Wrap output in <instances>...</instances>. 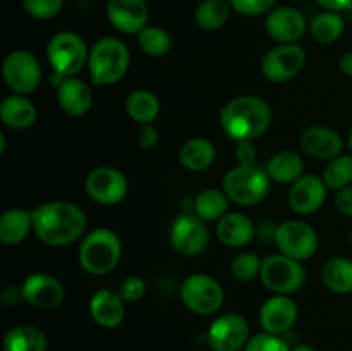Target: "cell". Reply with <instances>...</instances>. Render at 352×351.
<instances>
[{
	"instance_id": "1",
	"label": "cell",
	"mask_w": 352,
	"mask_h": 351,
	"mask_svg": "<svg viewBox=\"0 0 352 351\" xmlns=\"http://www.w3.org/2000/svg\"><path fill=\"white\" fill-rule=\"evenodd\" d=\"M86 231V213L71 202H47L33 210V233L47 246L76 243Z\"/></svg>"
},
{
	"instance_id": "2",
	"label": "cell",
	"mask_w": 352,
	"mask_h": 351,
	"mask_svg": "<svg viewBox=\"0 0 352 351\" xmlns=\"http://www.w3.org/2000/svg\"><path fill=\"white\" fill-rule=\"evenodd\" d=\"M270 105L258 96L244 95L232 98L220 112V126L234 141L256 140L272 124Z\"/></svg>"
},
{
	"instance_id": "3",
	"label": "cell",
	"mask_w": 352,
	"mask_h": 351,
	"mask_svg": "<svg viewBox=\"0 0 352 351\" xmlns=\"http://www.w3.org/2000/svg\"><path fill=\"white\" fill-rule=\"evenodd\" d=\"M129 64V48L119 38H102L89 50L88 69L93 85L96 86L119 83L126 76Z\"/></svg>"
},
{
	"instance_id": "4",
	"label": "cell",
	"mask_w": 352,
	"mask_h": 351,
	"mask_svg": "<svg viewBox=\"0 0 352 351\" xmlns=\"http://www.w3.org/2000/svg\"><path fill=\"white\" fill-rule=\"evenodd\" d=\"M47 58L52 67V83L58 85L64 79L76 78V74L88 65L89 50L78 33L60 31L48 41Z\"/></svg>"
},
{
	"instance_id": "5",
	"label": "cell",
	"mask_w": 352,
	"mask_h": 351,
	"mask_svg": "<svg viewBox=\"0 0 352 351\" xmlns=\"http://www.w3.org/2000/svg\"><path fill=\"white\" fill-rule=\"evenodd\" d=\"M122 255V244L112 229L100 227L86 234L79 244V265L91 275H105L117 267Z\"/></svg>"
},
{
	"instance_id": "6",
	"label": "cell",
	"mask_w": 352,
	"mask_h": 351,
	"mask_svg": "<svg viewBox=\"0 0 352 351\" xmlns=\"http://www.w3.org/2000/svg\"><path fill=\"white\" fill-rule=\"evenodd\" d=\"M272 179L267 169L258 165H236L223 176L222 189L230 202L241 206H254L267 198Z\"/></svg>"
},
{
	"instance_id": "7",
	"label": "cell",
	"mask_w": 352,
	"mask_h": 351,
	"mask_svg": "<svg viewBox=\"0 0 352 351\" xmlns=\"http://www.w3.org/2000/svg\"><path fill=\"white\" fill-rule=\"evenodd\" d=\"M261 282L275 295H291L305 284L306 272L301 262L284 253L270 255L261 264Z\"/></svg>"
},
{
	"instance_id": "8",
	"label": "cell",
	"mask_w": 352,
	"mask_h": 351,
	"mask_svg": "<svg viewBox=\"0 0 352 351\" xmlns=\"http://www.w3.org/2000/svg\"><path fill=\"white\" fill-rule=\"evenodd\" d=\"M181 299L186 308L198 315H212L219 312L226 299L220 282L206 274H192L181 284Z\"/></svg>"
},
{
	"instance_id": "9",
	"label": "cell",
	"mask_w": 352,
	"mask_h": 351,
	"mask_svg": "<svg viewBox=\"0 0 352 351\" xmlns=\"http://www.w3.org/2000/svg\"><path fill=\"white\" fill-rule=\"evenodd\" d=\"M3 81L17 95L33 93L40 86L41 67L38 58L28 50H12L2 65Z\"/></svg>"
},
{
	"instance_id": "10",
	"label": "cell",
	"mask_w": 352,
	"mask_h": 351,
	"mask_svg": "<svg viewBox=\"0 0 352 351\" xmlns=\"http://www.w3.org/2000/svg\"><path fill=\"white\" fill-rule=\"evenodd\" d=\"M275 243L280 253L302 262L318 250V234L305 220H285L275 229Z\"/></svg>"
},
{
	"instance_id": "11",
	"label": "cell",
	"mask_w": 352,
	"mask_h": 351,
	"mask_svg": "<svg viewBox=\"0 0 352 351\" xmlns=\"http://www.w3.org/2000/svg\"><path fill=\"white\" fill-rule=\"evenodd\" d=\"M306 64L305 48L298 43H280L270 48L261 61V72L270 83H287L302 71Z\"/></svg>"
},
{
	"instance_id": "12",
	"label": "cell",
	"mask_w": 352,
	"mask_h": 351,
	"mask_svg": "<svg viewBox=\"0 0 352 351\" xmlns=\"http://www.w3.org/2000/svg\"><path fill=\"white\" fill-rule=\"evenodd\" d=\"M250 339V323L239 313H223L213 320L206 332V343L213 351L244 350Z\"/></svg>"
},
{
	"instance_id": "13",
	"label": "cell",
	"mask_w": 352,
	"mask_h": 351,
	"mask_svg": "<svg viewBox=\"0 0 352 351\" xmlns=\"http://www.w3.org/2000/svg\"><path fill=\"white\" fill-rule=\"evenodd\" d=\"M172 248L182 257H196L208 246L210 233L205 220L198 215H181L174 220L168 233Z\"/></svg>"
},
{
	"instance_id": "14",
	"label": "cell",
	"mask_w": 352,
	"mask_h": 351,
	"mask_svg": "<svg viewBox=\"0 0 352 351\" xmlns=\"http://www.w3.org/2000/svg\"><path fill=\"white\" fill-rule=\"evenodd\" d=\"M86 193L100 205H117L127 195L126 176L113 167H96L86 176Z\"/></svg>"
},
{
	"instance_id": "15",
	"label": "cell",
	"mask_w": 352,
	"mask_h": 351,
	"mask_svg": "<svg viewBox=\"0 0 352 351\" xmlns=\"http://www.w3.org/2000/svg\"><path fill=\"white\" fill-rule=\"evenodd\" d=\"M23 299L38 310H55L64 301V286L57 277L45 272H36L24 279Z\"/></svg>"
},
{
	"instance_id": "16",
	"label": "cell",
	"mask_w": 352,
	"mask_h": 351,
	"mask_svg": "<svg viewBox=\"0 0 352 351\" xmlns=\"http://www.w3.org/2000/svg\"><path fill=\"white\" fill-rule=\"evenodd\" d=\"M258 320L263 332L282 336L294 327L298 320V305L287 295H275L261 305Z\"/></svg>"
},
{
	"instance_id": "17",
	"label": "cell",
	"mask_w": 352,
	"mask_h": 351,
	"mask_svg": "<svg viewBox=\"0 0 352 351\" xmlns=\"http://www.w3.org/2000/svg\"><path fill=\"white\" fill-rule=\"evenodd\" d=\"M150 9L144 0H109L107 19L116 30L126 34H140L148 26Z\"/></svg>"
},
{
	"instance_id": "18",
	"label": "cell",
	"mask_w": 352,
	"mask_h": 351,
	"mask_svg": "<svg viewBox=\"0 0 352 351\" xmlns=\"http://www.w3.org/2000/svg\"><path fill=\"white\" fill-rule=\"evenodd\" d=\"M327 191L329 188L323 178L315 174L301 176L289 189V205L299 215H311L323 206Z\"/></svg>"
},
{
	"instance_id": "19",
	"label": "cell",
	"mask_w": 352,
	"mask_h": 351,
	"mask_svg": "<svg viewBox=\"0 0 352 351\" xmlns=\"http://www.w3.org/2000/svg\"><path fill=\"white\" fill-rule=\"evenodd\" d=\"M265 28L268 36L278 43H298L305 36L308 24L294 7H277L268 12Z\"/></svg>"
},
{
	"instance_id": "20",
	"label": "cell",
	"mask_w": 352,
	"mask_h": 351,
	"mask_svg": "<svg viewBox=\"0 0 352 351\" xmlns=\"http://www.w3.org/2000/svg\"><path fill=\"white\" fill-rule=\"evenodd\" d=\"M299 145L311 157L332 160L342 153L344 140L332 127L309 126L299 136Z\"/></svg>"
},
{
	"instance_id": "21",
	"label": "cell",
	"mask_w": 352,
	"mask_h": 351,
	"mask_svg": "<svg viewBox=\"0 0 352 351\" xmlns=\"http://www.w3.org/2000/svg\"><path fill=\"white\" fill-rule=\"evenodd\" d=\"M89 315L103 329H116L126 319V301L119 291L100 289L89 299Z\"/></svg>"
},
{
	"instance_id": "22",
	"label": "cell",
	"mask_w": 352,
	"mask_h": 351,
	"mask_svg": "<svg viewBox=\"0 0 352 351\" xmlns=\"http://www.w3.org/2000/svg\"><path fill=\"white\" fill-rule=\"evenodd\" d=\"M57 102L65 114L79 117L91 109L93 93L81 79L67 78L57 85Z\"/></svg>"
},
{
	"instance_id": "23",
	"label": "cell",
	"mask_w": 352,
	"mask_h": 351,
	"mask_svg": "<svg viewBox=\"0 0 352 351\" xmlns=\"http://www.w3.org/2000/svg\"><path fill=\"white\" fill-rule=\"evenodd\" d=\"M36 107L26 95L7 96L0 103V119L10 129H28L36 123Z\"/></svg>"
},
{
	"instance_id": "24",
	"label": "cell",
	"mask_w": 352,
	"mask_h": 351,
	"mask_svg": "<svg viewBox=\"0 0 352 351\" xmlns=\"http://www.w3.org/2000/svg\"><path fill=\"white\" fill-rule=\"evenodd\" d=\"M217 236L226 246L243 248L254 237V226L244 213H226L217 222Z\"/></svg>"
},
{
	"instance_id": "25",
	"label": "cell",
	"mask_w": 352,
	"mask_h": 351,
	"mask_svg": "<svg viewBox=\"0 0 352 351\" xmlns=\"http://www.w3.org/2000/svg\"><path fill=\"white\" fill-rule=\"evenodd\" d=\"M33 231V212L24 209H10L0 217V241L3 244H19Z\"/></svg>"
},
{
	"instance_id": "26",
	"label": "cell",
	"mask_w": 352,
	"mask_h": 351,
	"mask_svg": "<svg viewBox=\"0 0 352 351\" xmlns=\"http://www.w3.org/2000/svg\"><path fill=\"white\" fill-rule=\"evenodd\" d=\"M48 339L41 329L28 323L12 327L3 336V351H47Z\"/></svg>"
},
{
	"instance_id": "27",
	"label": "cell",
	"mask_w": 352,
	"mask_h": 351,
	"mask_svg": "<svg viewBox=\"0 0 352 351\" xmlns=\"http://www.w3.org/2000/svg\"><path fill=\"white\" fill-rule=\"evenodd\" d=\"M267 172L272 181L280 184H292L301 176H305V160L298 151L284 150L278 151L275 157L270 158L267 165Z\"/></svg>"
},
{
	"instance_id": "28",
	"label": "cell",
	"mask_w": 352,
	"mask_h": 351,
	"mask_svg": "<svg viewBox=\"0 0 352 351\" xmlns=\"http://www.w3.org/2000/svg\"><path fill=\"white\" fill-rule=\"evenodd\" d=\"M217 150L212 141L205 138H192L182 145L179 151V160L188 171L199 172L208 169L215 162Z\"/></svg>"
},
{
	"instance_id": "29",
	"label": "cell",
	"mask_w": 352,
	"mask_h": 351,
	"mask_svg": "<svg viewBox=\"0 0 352 351\" xmlns=\"http://www.w3.org/2000/svg\"><path fill=\"white\" fill-rule=\"evenodd\" d=\"M323 284L337 295L352 292V260L344 257H333L325 262L322 268Z\"/></svg>"
},
{
	"instance_id": "30",
	"label": "cell",
	"mask_w": 352,
	"mask_h": 351,
	"mask_svg": "<svg viewBox=\"0 0 352 351\" xmlns=\"http://www.w3.org/2000/svg\"><path fill=\"white\" fill-rule=\"evenodd\" d=\"M126 110L138 124H153L160 112V100L150 89H134L126 100Z\"/></svg>"
},
{
	"instance_id": "31",
	"label": "cell",
	"mask_w": 352,
	"mask_h": 351,
	"mask_svg": "<svg viewBox=\"0 0 352 351\" xmlns=\"http://www.w3.org/2000/svg\"><path fill=\"white\" fill-rule=\"evenodd\" d=\"M229 202V196L226 195L223 189L222 191L215 188L205 189V191H201L196 196L195 213L199 219L205 220V222H213V220L219 222V220L227 213Z\"/></svg>"
},
{
	"instance_id": "32",
	"label": "cell",
	"mask_w": 352,
	"mask_h": 351,
	"mask_svg": "<svg viewBox=\"0 0 352 351\" xmlns=\"http://www.w3.org/2000/svg\"><path fill=\"white\" fill-rule=\"evenodd\" d=\"M230 10L229 0H203L195 12L196 24L205 31L220 30L229 21Z\"/></svg>"
},
{
	"instance_id": "33",
	"label": "cell",
	"mask_w": 352,
	"mask_h": 351,
	"mask_svg": "<svg viewBox=\"0 0 352 351\" xmlns=\"http://www.w3.org/2000/svg\"><path fill=\"white\" fill-rule=\"evenodd\" d=\"M344 30H346V23H344L342 16L339 12H330V10L318 14L309 23V33H311L313 40L323 45H330L339 40Z\"/></svg>"
},
{
	"instance_id": "34",
	"label": "cell",
	"mask_w": 352,
	"mask_h": 351,
	"mask_svg": "<svg viewBox=\"0 0 352 351\" xmlns=\"http://www.w3.org/2000/svg\"><path fill=\"white\" fill-rule=\"evenodd\" d=\"M138 45L148 57H164L170 52L172 38L164 28L146 26L138 34Z\"/></svg>"
},
{
	"instance_id": "35",
	"label": "cell",
	"mask_w": 352,
	"mask_h": 351,
	"mask_svg": "<svg viewBox=\"0 0 352 351\" xmlns=\"http://www.w3.org/2000/svg\"><path fill=\"white\" fill-rule=\"evenodd\" d=\"M323 181H325L327 188L336 189V191H340V189L347 188L352 182V155L340 153L339 157L329 160V164L323 169Z\"/></svg>"
},
{
	"instance_id": "36",
	"label": "cell",
	"mask_w": 352,
	"mask_h": 351,
	"mask_svg": "<svg viewBox=\"0 0 352 351\" xmlns=\"http://www.w3.org/2000/svg\"><path fill=\"white\" fill-rule=\"evenodd\" d=\"M261 264L263 262L256 253H251V251L241 253L230 264V275L239 282H250L260 275Z\"/></svg>"
},
{
	"instance_id": "37",
	"label": "cell",
	"mask_w": 352,
	"mask_h": 351,
	"mask_svg": "<svg viewBox=\"0 0 352 351\" xmlns=\"http://www.w3.org/2000/svg\"><path fill=\"white\" fill-rule=\"evenodd\" d=\"M64 0H23V7L34 19H52L62 10Z\"/></svg>"
},
{
	"instance_id": "38",
	"label": "cell",
	"mask_w": 352,
	"mask_h": 351,
	"mask_svg": "<svg viewBox=\"0 0 352 351\" xmlns=\"http://www.w3.org/2000/svg\"><path fill=\"white\" fill-rule=\"evenodd\" d=\"M243 351H291L287 343L282 339V336H275V334H256L248 341Z\"/></svg>"
},
{
	"instance_id": "39",
	"label": "cell",
	"mask_w": 352,
	"mask_h": 351,
	"mask_svg": "<svg viewBox=\"0 0 352 351\" xmlns=\"http://www.w3.org/2000/svg\"><path fill=\"white\" fill-rule=\"evenodd\" d=\"M119 295L126 303L140 301V299H143V296L146 295V282H144L143 277L129 275V277H126L120 282Z\"/></svg>"
},
{
	"instance_id": "40",
	"label": "cell",
	"mask_w": 352,
	"mask_h": 351,
	"mask_svg": "<svg viewBox=\"0 0 352 351\" xmlns=\"http://www.w3.org/2000/svg\"><path fill=\"white\" fill-rule=\"evenodd\" d=\"M232 9L243 16H261L274 10L277 0H229Z\"/></svg>"
},
{
	"instance_id": "41",
	"label": "cell",
	"mask_w": 352,
	"mask_h": 351,
	"mask_svg": "<svg viewBox=\"0 0 352 351\" xmlns=\"http://www.w3.org/2000/svg\"><path fill=\"white\" fill-rule=\"evenodd\" d=\"M237 165H256V148L251 140L236 141V151H234Z\"/></svg>"
},
{
	"instance_id": "42",
	"label": "cell",
	"mask_w": 352,
	"mask_h": 351,
	"mask_svg": "<svg viewBox=\"0 0 352 351\" xmlns=\"http://www.w3.org/2000/svg\"><path fill=\"white\" fill-rule=\"evenodd\" d=\"M158 143V131L153 124H143L138 134V145L143 150H153Z\"/></svg>"
},
{
	"instance_id": "43",
	"label": "cell",
	"mask_w": 352,
	"mask_h": 351,
	"mask_svg": "<svg viewBox=\"0 0 352 351\" xmlns=\"http://www.w3.org/2000/svg\"><path fill=\"white\" fill-rule=\"evenodd\" d=\"M336 206L340 213L352 217V184L347 188L337 191L336 196Z\"/></svg>"
},
{
	"instance_id": "44",
	"label": "cell",
	"mask_w": 352,
	"mask_h": 351,
	"mask_svg": "<svg viewBox=\"0 0 352 351\" xmlns=\"http://www.w3.org/2000/svg\"><path fill=\"white\" fill-rule=\"evenodd\" d=\"M316 2L330 12H340V10L349 9L352 6V0H316Z\"/></svg>"
},
{
	"instance_id": "45",
	"label": "cell",
	"mask_w": 352,
	"mask_h": 351,
	"mask_svg": "<svg viewBox=\"0 0 352 351\" xmlns=\"http://www.w3.org/2000/svg\"><path fill=\"white\" fill-rule=\"evenodd\" d=\"M339 67L347 78H352V52H347V54H344L342 57H340Z\"/></svg>"
},
{
	"instance_id": "46",
	"label": "cell",
	"mask_w": 352,
	"mask_h": 351,
	"mask_svg": "<svg viewBox=\"0 0 352 351\" xmlns=\"http://www.w3.org/2000/svg\"><path fill=\"white\" fill-rule=\"evenodd\" d=\"M291 351H316V350L313 346H309V344H298V346L291 348Z\"/></svg>"
},
{
	"instance_id": "47",
	"label": "cell",
	"mask_w": 352,
	"mask_h": 351,
	"mask_svg": "<svg viewBox=\"0 0 352 351\" xmlns=\"http://www.w3.org/2000/svg\"><path fill=\"white\" fill-rule=\"evenodd\" d=\"M3 151H6V136L0 134V155H3Z\"/></svg>"
},
{
	"instance_id": "48",
	"label": "cell",
	"mask_w": 352,
	"mask_h": 351,
	"mask_svg": "<svg viewBox=\"0 0 352 351\" xmlns=\"http://www.w3.org/2000/svg\"><path fill=\"white\" fill-rule=\"evenodd\" d=\"M347 145H349V148H351V151H352V129H351V133H349V138H347Z\"/></svg>"
},
{
	"instance_id": "49",
	"label": "cell",
	"mask_w": 352,
	"mask_h": 351,
	"mask_svg": "<svg viewBox=\"0 0 352 351\" xmlns=\"http://www.w3.org/2000/svg\"><path fill=\"white\" fill-rule=\"evenodd\" d=\"M351 241H352V237H351Z\"/></svg>"
}]
</instances>
